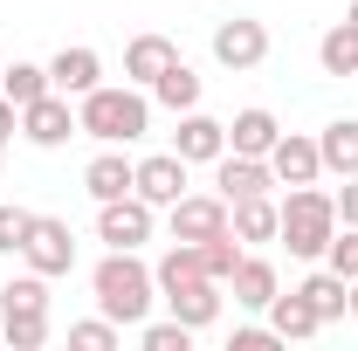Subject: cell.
Instances as JSON below:
<instances>
[{"label":"cell","instance_id":"19","mask_svg":"<svg viewBox=\"0 0 358 351\" xmlns=\"http://www.w3.org/2000/svg\"><path fill=\"white\" fill-rule=\"evenodd\" d=\"M282 138V124H275V110H241L234 124H227V152H248V159H268V145Z\"/></svg>","mask_w":358,"mask_h":351},{"label":"cell","instance_id":"15","mask_svg":"<svg viewBox=\"0 0 358 351\" xmlns=\"http://www.w3.org/2000/svg\"><path fill=\"white\" fill-rule=\"evenodd\" d=\"M131 179H138V166L110 145V152H96V159L83 166V193L103 207V200H124V193H131Z\"/></svg>","mask_w":358,"mask_h":351},{"label":"cell","instance_id":"28","mask_svg":"<svg viewBox=\"0 0 358 351\" xmlns=\"http://www.w3.org/2000/svg\"><path fill=\"white\" fill-rule=\"evenodd\" d=\"M138 345H145V351H186V345H193V324H179V317L152 324V317H145V324H138Z\"/></svg>","mask_w":358,"mask_h":351},{"label":"cell","instance_id":"23","mask_svg":"<svg viewBox=\"0 0 358 351\" xmlns=\"http://www.w3.org/2000/svg\"><path fill=\"white\" fill-rule=\"evenodd\" d=\"M296 289L310 296V310H317V317H324V324H338V317L352 310V282H345L338 268H317V275H303Z\"/></svg>","mask_w":358,"mask_h":351},{"label":"cell","instance_id":"24","mask_svg":"<svg viewBox=\"0 0 358 351\" xmlns=\"http://www.w3.org/2000/svg\"><path fill=\"white\" fill-rule=\"evenodd\" d=\"M173 55H179V48L166 42V35H138V42L124 48V76H131V83H145V89H152V83H159V69H166Z\"/></svg>","mask_w":358,"mask_h":351},{"label":"cell","instance_id":"14","mask_svg":"<svg viewBox=\"0 0 358 351\" xmlns=\"http://www.w3.org/2000/svg\"><path fill=\"white\" fill-rule=\"evenodd\" d=\"M227 227H234L241 248H262V241L282 234V207H275L268 193H255V200H227Z\"/></svg>","mask_w":358,"mask_h":351},{"label":"cell","instance_id":"16","mask_svg":"<svg viewBox=\"0 0 358 351\" xmlns=\"http://www.w3.org/2000/svg\"><path fill=\"white\" fill-rule=\"evenodd\" d=\"M227 289H234V303H241V310H268L282 282H275V262H268V255H241L234 275H227Z\"/></svg>","mask_w":358,"mask_h":351},{"label":"cell","instance_id":"29","mask_svg":"<svg viewBox=\"0 0 358 351\" xmlns=\"http://www.w3.org/2000/svg\"><path fill=\"white\" fill-rule=\"evenodd\" d=\"M0 338L14 351H42L48 345V317H0Z\"/></svg>","mask_w":358,"mask_h":351},{"label":"cell","instance_id":"21","mask_svg":"<svg viewBox=\"0 0 358 351\" xmlns=\"http://www.w3.org/2000/svg\"><path fill=\"white\" fill-rule=\"evenodd\" d=\"M268 324H275V338H282V345H289V338H317V331H324V317L310 310V296H303V289H289V296L275 289V303H268Z\"/></svg>","mask_w":358,"mask_h":351},{"label":"cell","instance_id":"11","mask_svg":"<svg viewBox=\"0 0 358 351\" xmlns=\"http://www.w3.org/2000/svg\"><path fill=\"white\" fill-rule=\"evenodd\" d=\"M173 152L186 159V166H214V159L227 152V124H221V117H207V110H179Z\"/></svg>","mask_w":358,"mask_h":351},{"label":"cell","instance_id":"10","mask_svg":"<svg viewBox=\"0 0 358 351\" xmlns=\"http://www.w3.org/2000/svg\"><path fill=\"white\" fill-rule=\"evenodd\" d=\"M268 173H275V186H317V179H324V152H317V138L282 131L275 145H268Z\"/></svg>","mask_w":358,"mask_h":351},{"label":"cell","instance_id":"32","mask_svg":"<svg viewBox=\"0 0 358 351\" xmlns=\"http://www.w3.org/2000/svg\"><path fill=\"white\" fill-rule=\"evenodd\" d=\"M28 227H35V214H28V207H0V255H21Z\"/></svg>","mask_w":358,"mask_h":351},{"label":"cell","instance_id":"9","mask_svg":"<svg viewBox=\"0 0 358 351\" xmlns=\"http://www.w3.org/2000/svg\"><path fill=\"white\" fill-rule=\"evenodd\" d=\"M159 296L173 310L179 324H193V331H207L214 317H221V282L214 275H179V282H159Z\"/></svg>","mask_w":358,"mask_h":351},{"label":"cell","instance_id":"7","mask_svg":"<svg viewBox=\"0 0 358 351\" xmlns=\"http://www.w3.org/2000/svg\"><path fill=\"white\" fill-rule=\"evenodd\" d=\"M166 227H173V241H214V234H227V200L221 193H179L166 207Z\"/></svg>","mask_w":358,"mask_h":351},{"label":"cell","instance_id":"33","mask_svg":"<svg viewBox=\"0 0 358 351\" xmlns=\"http://www.w3.org/2000/svg\"><path fill=\"white\" fill-rule=\"evenodd\" d=\"M282 338H275V324H241L234 338H227V351H275Z\"/></svg>","mask_w":358,"mask_h":351},{"label":"cell","instance_id":"30","mask_svg":"<svg viewBox=\"0 0 358 351\" xmlns=\"http://www.w3.org/2000/svg\"><path fill=\"white\" fill-rule=\"evenodd\" d=\"M117 338H124V331H117L110 317H90V324H69V345H76V351H117Z\"/></svg>","mask_w":358,"mask_h":351},{"label":"cell","instance_id":"35","mask_svg":"<svg viewBox=\"0 0 358 351\" xmlns=\"http://www.w3.org/2000/svg\"><path fill=\"white\" fill-rule=\"evenodd\" d=\"M14 131H21V110L0 96V159H7V138H14Z\"/></svg>","mask_w":358,"mask_h":351},{"label":"cell","instance_id":"4","mask_svg":"<svg viewBox=\"0 0 358 351\" xmlns=\"http://www.w3.org/2000/svg\"><path fill=\"white\" fill-rule=\"evenodd\" d=\"M21 262L35 268V275H69L76 268V234H69V220H48L35 214V227H28V241H21Z\"/></svg>","mask_w":358,"mask_h":351},{"label":"cell","instance_id":"27","mask_svg":"<svg viewBox=\"0 0 358 351\" xmlns=\"http://www.w3.org/2000/svg\"><path fill=\"white\" fill-rule=\"evenodd\" d=\"M193 248H200V268H207L214 282H227V275H234V262H241V241H234V227H227V234H214V241H193Z\"/></svg>","mask_w":358,"mask_h":351},{"label":"cell","instance_id":"3","mask_svg":"<svg viewBox=\"0 0 358 351\" xmlns=\"http://www.w3.org/2000/svg\"><path fill=\"white\" fill-rule=\"evenodd\" d=\"M331 234H338V200H331L324 186H289V200H282V234H275V241H289L296 262H324Z\"/></svg>","mask_w":358,"mask_h":351},{"label":"cell","instance_id":"22","mask_svg":"<svg viewBox=\"0 0 358 351\" xmlns=\"http://www.w3.org/2000/svg\"><path fill=\"white\" fill-rule=\"evenodd\" d=\"M0 317H48V275L21 268L0 282Z\"/></svg>","mask_w":358,"mask_h":351},{"label":"cell","instance_id":"8","mask_svg":"<svg viewBox=\"0 0 358 351\" xmlns=\"http://www.w3.org/2000/svg\"><path fill=\"white\" fill-rule=\"evenodd\" d=\"M21 138L42 145V152L69 145V138H76V110H69V96L48 89V96H35V103H21Z\"/></svg>","mask_w":358,"mask_h":351},{"label":"cell","instance_id":"5","mask_svg":"<svg viewBox=\"0 0 358 351\" xmlns=\"http://www.w3.org/2000/svg\"><path fill=\"white\" fill-rule=\"evenodd\" d=\"M152 220H159V207H145L138 193L103 200V207H96V241H103V248H145V241H152Z\"/></svg>","mask_w":358,"mask_h":351},{"label":"cell","instance_id":"25","mask_svg":"<svg viewBox=\"0 0 358 351\" xmlns=\"http://www.w3.org/2000/svg\"><path fill=\"white\" fill-rule=\"evenodd\" d=\"M48 69L42 62H14V69H0V96H7V103H14V110H21V103H35V96H48Z\"/></svg>","mask_w":358,"mask_h":351},{"label":"cell","instance_id":"2","mask_svg":"<svg viewBox=\"0 0 358 351\" xmlns=\"http://www.w3.org/2000/svg\"><path fill=\"white\" fill-rule=\"evenodd\" d=\"M76 131L96 138V145H138L152 131V96L145 89H117V83H96L90 96H76Z\"/></svg>","mask_w":358,"mask_h":351},{"label":"cell","instance_id":"6","mask_svg":"<svg viewBox=\"0 0 358 351\" xmlns=\"http://www.w3.org/2000/svg\"><path fill=\"white\" fill-rule=\"evenodd\" d=\"M214 62L234 69V76H241V69H262V62H268V28L248 21V14L221 21V28H214Z\"/></svg>","mask_w":358,"mask_h":351},{"label":"cell","instance_id":"12","mask_svg":"<svg viewBox=\"0 0 358 351\" xmlns=\"http://www.w3.org/2000/svg\"><path fill=\"white\" fill-rule=\"evenodd\" d=\"M131 193L145 200V207H173L179 193H186V159H179V152H152V159H138Z\"/></svg>","mask_w":358,"mask_h":351},{"label":"cell","instance_id":"31","mask_svg":"<svg viewBox=\"0 0 358 351\" xmlns=\"http://www.w3.org/2000/svg\"><path fill=\"white\" fill-rule=\"evenodd\" d=\"M324 268H338L345 282L358 275V227H345V220H338V234H331V248H324Z\"/></svg>","mask_w":358,"mask_h":351},{"label":"cell","instance_id":"18","mask_svg":"<svg viewBox=\"0 0 358 351\" xmlns=\"http://www.w3.org/2000/svg\"><path fill=\"white\" fill-rule=\"evenodd\" d=\"M152 103H166V110H200V69L186 62V55H173L166 69H159V83H152Z\"/></svg>","mask_w":358,"mask_h":351},{"label":"cell","instance_id":"20","mask_svg":"<svg viewBox=\"0 0 358 351\" xmlns=\"http://www.w3.org/2000/svg\"><path fill=\"white\" fill-rule=\"evenodd\" d=\"M317 152H324V173L352 179L358 173V117H331V124L317 131Z\"/></svg>","mask_w":358,"mask_h":351},{"label":"cell","instance_id":"34","mask_svg":"<svg viewBox=\"0 0 358 351\" xmlns=\"http://www.w3.org/2000/svg\"><path fill=\"white\" fill-rule=\"evenodd\" d=\"M331 200H338V220H345V227H358V173L345 179V186H338Z\"/></svg>","mask_w":358,"mask_h":351},{"label":"cell","instance_id":"36","mask_svg":"<svg viewBox=\"0 0 358 351\" xmlns=\"http://www.w3.org/2000/svg\"><path fill=\"white\" fill-rule=\"evenodd\" d=\"M345 28H352V35H358V0H352V7H345Z\"/></svg>","mask_w":358,"mask_h":351},{"label":"cell","instance_id":"26","mask_svg":"<svg viewBox=\"0 0 358 351\" xmlns=\"http://www.w3.org/2000/svg\"><path fill=\"white\" fill-rule=\"evenodd\" d=\"M317 62H324V76H358V35L345 28V21L317 42Z\"/></svg>","mask_w":358,"mask_h":351},{"label":"cell","instance_id":"37","mask_svg":"<svg viewBox=\"0 0 358 351\" xmlns=\"http://www.w3.org/2000/svg\"><path fill=\"white\" fill-rule=\"evenodd\" d=\"M352 317H358V275H352Z\"/></svg>","mask_w":358,"mask_h":351},{"label":"cell","instance_id":"13","mask_svg":"<svg viewBox=\"0 0 358 351\" xmlns=\"http://www.w3.org/2000/svg\"><path fill=\"white\" fill-rule=\"evenodd\" d=\"M268 186H275L268 159H248V152H221V159H214V193H221V200H255Z\"/></svg>","mask_w":358,"mask_h":351},{"label":"cell","instance_id":"17","mask_svg":"<svg viewBox=\"0 0 358 351\" xmlns=\"http://www.w3.org/2000/svg\"><path fill=\"white\" fill-rule=\"evenodd\" d=\"M48 83L62 89V96H90V89L103 83V55H96V48H62V55L48 62Z\"/></svg>","mask_w":358,"mask_h":351},{"label":"cell","instance_id":"1","mask_svg":"<svg viewBox=\"0 0 358 351\" xmlns=\"http://www.w3.org/2000/svg\"><path fill=\"white\" fill-rule=\"evenodd\" d=\"M90 289H96V310L117 331H138L152 317V303H159V275H152V262H138V248H110L90 268Z\"/></svg>","mask_w":358,"mask_h":351}]
</instances>
